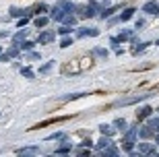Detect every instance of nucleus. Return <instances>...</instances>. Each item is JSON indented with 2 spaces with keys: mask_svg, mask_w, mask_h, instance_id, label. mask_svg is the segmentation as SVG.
<instances>
[{
  "mask_svg": "<svg viewBox=\"0 0 159 157\" xmlns=\"http://www.w3.org/2000/svg\"><path fill=\"white\" fill-rule=\"evenodd\" d=\"M101 11H103V6H101L99 0H89L87 4L83 6V12L79 17L81 19H95V17H99Z\"/></svg>",
  "mask_w": 159,
  "mask_h": 157,
  "instance_id": "nucleus-1",
  "label": "nucleus"
},
{
  "mask_svg": "<svg viewBox=\"0 0 159 157\" xmlns=\"http://www.w3.org/2000/svg\"><path fill=\"white\" fill-rule=\"evenodd\" d=\"M124 6H126L124 2H118V4H114V6H106V8L99 12V19H101V21H107V19L114 17V15H116L120 8H124Z\"/></svg>",
  "mask_w": 159,
  "mask_h": 157,
  "instance_id": "nucleus-2",
  "label": "nucleus"
},
{
  "mask_svg": "<svg viewBox=\"0 0 159 157\" xmlns=\"http://www.w3.org/2000/svg\"><path fill=\"white\" fill-rule=\"evenodd\" d=\"M149 116H153V108H151V105L143 104V105H139V108H136V120H139V122H141V120L145 122Z\"/></svg>",
  "mask_w": 159,
  "mask_h": 157,
  "instance_id": "nucleus-3",
  "label": "nucleus"
},
{
  "mask_svg": "<svg viewBox=\"0 0 159 157\" xmlns=\"http://www.w3.org/2000/svg\"><path fill=\"white\" fill-rule=\"evenodd\" d=\"M56 39V31H50V29H43L39 35H37V44H41V46H46V44H52V41Z\"/></svg>",
  "mask_w": 159,
  "mask_h": 157,
  "instance_id": "nucleus-4",
  "label": "nucleus"
},
{
  "mask_svg": "<svg viewBox=\"0 0 159 157\" xmlns=\"http://www.w3.org/2000/svg\"><path fill=\"white\" fill-rule=\"evenodd\" d=\"M153 136H155L153 126H149L147 122L143 124V126H139V139H141V141H151Z\"/></svg>",
  "mask_w": 159,
  "mask_h": 157,
  "instance_id": "nucleus-5",
  "label": "nucleus"
},
{
  "mask_svg": "<svg viewBox=\"0 0 159 157\" xmlns=\"http://www.w3.org/2000/svg\"><path fill=\"white\" fill-rule=\"evenodd\" d=\"M99 35V29L97 27H79L77 29V37L83 39V37H97Z\"/></svg>",
  "mask_w": 159,
  "mask_h": 157,
  "instance_id": "nucleus-6",
  "label": "nucleus"
},
{
  "mask_svg": "<svg viewBox=\"0 0 159 157\" xmlns=\"http://www.w3.org/2000/svg\"><path fill=\"white\" fill-rule=\"evenodd\" d=\"M136 145H139V151H141V155H157V145H151V143H145V141H143V143H136Z\"/></svg>",
  "mask_w": 159,
  "mask_h": 157,
  "instance_id": "nucleus-7",
  "label": "nucleus"
},
{
  "mask_svg": "<svg viewBox=\"0 0 159 157\" xmlns=\"http://www.w3.org/2000/svg\"><path fill=\"white\" fill-rule=\"evenodd\" d=\"M143 12H145V15H159V2H155V0L145 2V4H143Z\"/></svg>",
  "mask_w": 159,
  "mask_h": 157,
  "instance_id": "nucleus-8",
  "label": "nucleus"
},
{
  "mask_svg": "<svg viewBox=\"0 0 159 157\" xmlns=\"http://www.w3.org/2000/svg\"><path fill=\"white\" fill-rule=\"evenodd\" d=\"M114 145V136H106V134H101L99 139H97V143H95V149L97 151H101V149H106V147Z\"/></svg>",
  "mask_w": 159,
  "mask_h": 157,
  "instance_id": "nucleus-9",
  "label": "nucleus"
},
{
  "mask_svg": "<svg viewBox=\"0 0 159 157\" xmlns=\"http://www.w3.org/2000/svg\"><path fill=\"white\" fill-rule=\"evenodd\" d=\"M134 145H136V139H134V136L124 134V139H122V151H124V153L132 151V149H134Z\"/></svg>",
  "mask_w": 159,
  "mask_h": 157,
  "instance_id": "nucleus-10",
  "label": "nucleus"
},
{
  "mask_svg": "<svg viewBox=\"0 0 159 157\" xmlns=\"http://www.w3.org/2000/svg\"><path fill=\"white\" fill-rule=\"evenodd\" d=\"M101 157H118L120 155V149L116 145H110V147H106V149H101V151H97Z\"/></svg>",
  "mask_w": 159,
  "mask_h": 157,
  "instance_id": "nucleus-11",
  "label": "nucleus"
},
{
  "mask_svg": "<svg viewBox=\"0 0 159 157\" xmlns=\"http://www.w3.org/2000/svg\"><path fill=\"white\" fill-rule=\"evenodd\" d=\"M50 21H52L50 17H46V15H39V17L33 19V25H35L37 29H46L48 25H50Z\"/></svg>",
  "mask_w": 159,
  "mask_h": 157,
  "instance_id": "nucleus-12",
  "label": "nucleus"
},
{
  "mask_svg": "<svg viewBox=\"0 0 159 157\" xmlns=\"http://www.w3.org/2000/svg\"><path fill=\"white\" fill-rule=\"evenodd\" d=\"M70 116H62V118H50V120H43V122L35 124V126H31V128H43V126H50V124H58V122H64V120H68Z\"/></svg>",
  "mask_w": 159,
  "mask_h": 157,
  "instance_id": "nucleus-13",
  "label": "nucleus"
},
{
  "mask_svg": "<svg viewBox=\"0 0 159 157\" xmlns=\"http://www.w3.org/2000/svg\"><path fill=\"white\" fill-rule=\"evenodd\" d=\"M112 124L116 126V130H118V132H126V130H128V126H130L126 118H116Z\"/></svg>",
  "mask_w": 159,
  "mask_h": 157,
  "instance_id": "nucleus-14",
  "label": "nucleus"
},
{
  "mask_svg": "<svg viewBox=\"0 0 159 157\" xmlns=\"http://www.w3.org/2000/svg\"><path fill=\"white\" fill-rule=\"evenodd\" d=\"M27 37H29V31H27V29H19L17 33H15V35H12V37H11V41H12V44H17V46H19V44H21V41H23V39H27Z\"/></svg>",
  "mask_w": 159,
  "mask_h": 157,
  "instance_id": "nucleus-15",
  "label": "nucleus"
},
{
  "mask_svg": "<svg viewBox=\"0 0 159 157\" xmlns=\"http://www.w3.org/2000/svg\"><path fill=\"white\" fill-rule=\"evenodd\" d=\"M134 11H136V8H132V6H124V11L120 12V21H122V23L130 21V19L134 17Z\"/></svg>",
  "mask_w": 159,
  "mask_h": 157,
  "instance_id": "nucleus-16",
  "label": "nucleus"
},
{
  "mask_svg": "<svg viewBox=\"0 0 159 157\" xmlns=\"http://www.w3.org/2000/svg\"><path fill=\"white\" fill-rule=\"evenodd\" d=\"M33 153H39V147L37 145H29V147H21V149H17V155H33Z\"/></svg>",
  "mask_w": 159,
  "mask_h": 157,
  "instance_id": "nucleus-17",
  "label": "nucleus"
},
{
  "mask_svg": "<svg viewBox=\"0 0 159 157\" xmlns=\"http://www.w3.org/2000/svg\"><path fill=\"white\" fill-rule=\"evenodd\" d=\"M99 132L106 134V136H114L118 130H116V126H114V124H99Z\"/></svg>",
  "mask_w": 159,
  "mask_h": 157,
  "instance_id": "nucleus-18",
  "label": "nucleus"
},
{
  "mask_svg": "<svg viewBox=\"0 0 159 157\" xmlns=\"http://www.w3.org/2000/svg\"><path fill=\"white\" fill-rule=\"evenodd\" d=\"M11 17L12 19H21V17H29V8H11Z\"/></svg>",
  "mask_w": 159,
  "mask_h": 157,
  "instance_id": "nucleus-19",
  "label": "nucleus"
},
{
  "mask_svg": "<svg viewBox=\"0 0 159 157\" xmlns=\"http://www.w3.org/2000/svg\"><path fill=\"white\" fill-rule=\"evenodd\" d=\"M35 44H37V41H33V39L27 37V39H23L21 44H19V48H21V52H31V50L35 48Z\"/></svg>",
  "mask_w": 159,
  "mask_h": 157,
  "instance_id": "nucleus-20",
  "label": "nucleus"
},
{
  "mask_svg": "<svg viewBox=\"0 0 159 157\" xmlns=\"http://www.w3.org/2000/svg\"><path fill=\"white\" fill-rule=\"evenodd\" d=\"M149 44H151V41H136L134 48H132V54H134V56H139L141 52H145V50L149 48Z\"/></svg>",
  "mask_w": 159,
  "mask_h": 157,
  "instance_id": "nucleus-21",
  "label": "nucleus"
},
{
  "mask_svg": "<svg viewBox=\"0 0 159 157\" xmlns=\"http://www.w3.org/2000/svg\"><path fill=\"white\" fill-rule=\"evenodd\" d=\"M58 25H72V27H75V25H77V15H75V12H68V15H64V19H62Z\"/></svg>",
  "mask_w": 159,
  "mask_h": 157,
  "instance_id": "nucleus-22",
  "label": "nucleus"
},
{
  "mask_svg": "<svg viewBox=\"0 0 159 157\" xmlns=\"http://www.w3.org/2000/svg\"><path fill=\"white\" fill-rule=\"evenodd\" d=\"M118 37H120V41H122V44H126V41H130L132 37H134V31H132V29H126V27H124L122 33H120Z\"/></svg>",
  "mask_w": 159,
  "mask_h": 157,
  "instance_id": "nucleus-23",
  "label": "nucleus"
},
{
  "mask_svg": "<svg viewBox=\"0 0 159 157\" xmlns=\"http://www.w3.org/2000/svg\"><path fill=\"white\" fill-rule=\"evenodd\" d=\"M54 66H56V60H48L46 64H41V66H39V75H48V72H52Z\"/></svg>",
  "mask_w": 159,
  "mask_h": 157,
  "instance_id": "nucleus-24",
  "label": "nucleus"
},
{
  "mask_svg": "<svg viewBox=\"0 0 159 157\" xmlns=\"http://www.w3.org/2000/svg\"><path fill=\"white\" fill-rule=\"evenodd\" d=\"M72 151V147H70V143H62V145L54 151V155H68V153Z\"/></svg>",
  "mask_w": 159,
  "mask_h": 157,
  "instance_id": "nucleus-25",
  "label": "nucleus"
},
{
  "mask_svg": "<svg viewBox=\"0 0 159 157\" xmlns=\"http://www.w3.org/2000/svg\"><path fill=\"white\" fill-rule=\"evenodd\" d=\"M48 11H50V6H48L46 2H39L37 6H33V15H35V17H39V15H46Z\"/></svg>",
  "mask_w": 159,
  "mask_h": 157,
  "instance_id": "nucleus-26",
  "label": "nucleus"
},
{
  "mask_svg": "<svg viewBox=\"0 0 159 157\" xmlns=\"http://www.w3.org/2000/svg\"><path fill=\"white\" fill-rule=\"evenodd\" d=\"M91 56H93V58H107V56H110V52H107L106 48H93Z\"/></svg>",
  "mask_w": 159,
  "mask_h": 157,
  "instance_id": "nucleus-27",
  "label": "nucleus"
},
{
  "mask_svg": "<svg viewBox=\"0 0 159 157\" xmlns=\"http://www.w3.org/2000/svg\"><path fill=\"white\" fill-rule=\"evenodd\" d=\"M58 6H60V8H62L64 12H75V4H72L70 0H60Z\"/></svg>",
  "mask_w": 159,
  "mask_h": 157,
  "instance_id": "nucleus-28",
  "label": "nucleus"
},
{
  "mask_svg": "<svg viewBox=\"0 0 159 157\" xmlns=\"http://www.w3.org/2000/svg\"><path fill=\"white\" fill-rule=\"evenodd\" d=\"M56 33H58L60 37H62V35H70V33H75V27H72V25H60Z\"/></svg>",
  "mask_w": 159,
  "mask_h": 157,
  "instance_id": "nucleus-29",
  "label": "nucleus"
},
{
  "mask_svg": "<svg viewBox=\"0 0 159 157\" xmlns=\"http://www.w3.org/2000/svg\"><path fill=\"white\" fill-rule=\"evenodd\" d=\"M79 62L77 60H75V62H70L68 64V66H64V68H62V72H64V75H72V72H79Z\"/></svg>",
  "mask_w": 159,
  "mask_h": 157,
  "instance_id": "nucleus-30",
  "label": "nucleus"
},
{
  "mask_svg": "<svg viewBox=\"0 0 159 157\" xmlns=\"http://www.w3.org/2000/svg\"><path fill=\"white\" fill-rule=\"evenodd\" d=\"M48 141H62V143H68V134L66 132H54L48 136Z\"/></svg>",
  "mask_w": 159,
  "mask_h": 157,
  "instance_id": "nucleus-31",
  "label": "nucleus"
},
{
  "mask_svg": "<svg viewBox=\"0 0 159 157\" xmlns=\"http://www.w3.org/2000/svg\"><path fill=\"white\" fill-rule=\"evenodd\" d=\"M145 122L149 124V126H153V130L155 132H159V116H149Z\"/></svg>",
  "mask_w": 159,
  "mask_h": 157,
  "instance_id": "nucleus-32",
  "label": "nucleus"
},
{
  "mask_svg": "<svg viewBox=\"0 0 159 157\" xmlns=\"http://www.w3.org/2000/svg\"><path fill=\"white\" fill-rule=\"evenodd\" d=\"M91 62H93V60H91V56H83L81 62H79V68H81V70H87L89 66H91Z\"/></svg>",
  "mask_w": 159,
  "mask_h": 157,
  "instance_id": "nucleus-33",
  "label": "nucleus"
},
{
  "mask_svg": "<svg viewBox=\"0 0 159 157\" xmlns=\"http://www.w3.org/2000/svg\"><path fill=\"white\" fill-rule=\"evenodd\" d=\"M70 46H72V37L70 35H62L60 37V48L64 50V48H70Z\"/></svg>",
  "mask_w": 159,
  "mask_h": 157,
  "instance_id": "nucleus-34",
  "label": "nucleus"
},
{
  "mask_svg": "<svg viewBox=\"0 0 159 157\" xmlns=\"http://www.w3.org/2000/svg\"><path fill=\"white\" fill-rule=\"evenodd\" d=\"M85 95H89L87 91H83V93H70V95H64L62 97V101H72V99H79V97H85Z\"/></svg>",
  "mask_w": 159,
  "mask_h": 157,
  "instance_id": "nucleus-35",
  "label": "nucleus"
},
{
  "mask_svg": "<svg viewBox=\"0 0 159 157\" xmlns=\"http://www.w3.org/2000/svg\"><path fill=\"white\" fill-rule=\"evenodd\" d=\"M21 75H23L25 79H35V72H33L29 66H23V68H21Z\"/></svg>",
  "mask_w": 159,
  "mask_h": 157,
  "instance_id": "nucleus-36",
  "label": "nucleus"
},
{
  "mask_svg": "<svg viewBox=\"0 0 159 157\" xmlns=\"http://www.w3.org/2000/svg\"><path fill=\"white\" fill-rule=\"evenodd\" d=\"M29 21H31V17H21V19H17V27H19V29H25V27L29 25Z\"/></svg>",
  "mask_w": 159,
  "mask_h": 157,
  "instance_id": "nucleus-37",
  "label": "nucleus"
},
{
  "mask_svg": "<svg viewBox=\"0 0 159 157\" xmlns=\"http://www.w3.org/2000/svg\"><path fill=\"white\" fill-rule=\"evenodd\" d=\"M120 44H122V41H120V37H110V48L118 50V48H120Z\"/></svg>",
  "mask_w": 159,
  "mask_h": 157,
  "instance_id": "nucleus-38",
  "label": "nucleus"
},
{
  "mask_svg": "<svg viewBox=\"0 0 159 157\" xmlns=\"http://www.w3.org/2000/svg\"><path fill=\"white\" fill-rule=\"evenodd\" d=\"M147 27V21L145 19H136L134 21V29H145Z\"/></svg>",
  "mask_w": 159,
  "mask_h": 157,
  "instance_id": "nucleus-39",
  "label": "nucleus"
},
{
  "mask_svg": "<svg viewBox=\"0 0 159 157\" xmlns=\"http://www.w3.org/2000/svg\"><path fill=\"white\" fill-rule=\"evenodd\" d=\"M79 147H87V149H93V147H95V143H93L91 139H85L83 143H79Z\"/></svg>",
  "mask_w": 159,
  "mask_h": 157,
  "instance_id": "nucleus-40",
  "label": "nucleus"
},
{
  "mask_svg": "<svg viewBox=\"0 0 159 157\" xmlns=\"http://www.w3.org/2000/svg\"><path fill=\"white\" fill-rule=\"evenodd\" d=\"M25 56H27V60H39L41 56L37 52H33V50H31V52H25Z\"/></svg>",
  "mask_w": 159,
  "mask_h": 157,
  "instance_id": "nucleus-41",
  "label": "nucleus"
},
{
  "mask_svg": "<svg viewBox=\"0 0 159 157\" xmlns=\"http://www.w3.org/2000/svg\"><path fill=\"white\" fill-rule=\"evenodd\" d=\"M120 23V15H118V17H110V19H107V27H112V25H118Z\"/></svg>",
  "mask_w": 159,
  "mask_h": 157,
  "instance_id": "nucleus-42",
  "label": "nucleus"
},
{
  "mask_svg": "<svg viewBox=\"0 0 159 157\" xmlns=\"http://www.w3.org/2000/svg\"><path fill=\"white\" fill-rule=\"evenodd\" d=\"M11 56H8V52H2V54H0V62H11Z\"/></svg>",
  "mask_w": 159,
  "mask_h": 157,
  "instance_id": "nucleus-43",
  "label": "nucleus"
},
{
  "mask_svg": "<svg viewBox=\"0 0 159 157\" xmlns=\"http://www.w3.org/2000/svg\"><path fill=\"white\" fill-rule=\"evenodd\" d=\"M153 143L159 147V132H155V136H153Z\"/></svg>",
  "mask_w": 159,
  "mask_h": 157,
  "instance_id": "nucleus-44",
  "label": "nucleus"
},
{
  "mask_svg": "<svg viewBox=\"0 0 159 157\" xmlns=\"http://www.w3.org/2000/svg\"><path fill=\"white\" fill-rule=\"evenodd\" d=\"M110 2H112V0H101V6L106 8V6H110Z\"/></svg>",
  "mask_w": 159,
  "mask_h": 157,
  "instance_id": "nucleus-45",
  "label": "nucleus"
},
{
  "mask_svg": "<svg viewBox=\"0 0 159 157\" xmlns=\"http://www.w3.org/2000/svg\"><path fill=\"white\" fill-rule=\"evenodd\" d=\"M0 37H8V31H0Z\"/></svg>",
  "mask_w": 159,
  "mask_h": 157,
  "instance_id": "nucleus-46",
  "label": "nucleus"
},
{
  "mask_svg": "<svg viewBox=\"0 0 159 157\" xmlns=\"http://www.w3.org/2000/svg\"><path fill=\"white\" fill-rule=\"evenodd\" d=\"M155 46H159V39H157V41H155Z\"/></svg>",
  "mask_w": 159,
  "mask_h": 157,
  "instance_id": "nucleus-47",
  "label": "nucleus"
},
{
  "mask_svg": "<svg viewBox=\"0 0 159 157\" xmlns=\"http://www.w3.org/2000/svg\"><path fill=\"white\" fill-rule=\"evenodd\" d=\"M0 54H2V46H0Z\"/></svg>",
  "mask_w": 159,
  "mask_h": 157,
  "instance_id": "nucleus-48",
  "label": "nucleus"
},
{
  "mask_svg": "<svg viewBox=\"0 0 159 157\" xmlns=\"http://www.w3.org/2000/svg\"><path fill=\"white\" fill-rule=\"evenodd\" d=\"M157 112H159V108H157Z\"/></svg>",
  "mask_w": 159,
  "mask_h": 157,
  "instance_id": "nucleus-49",
  "label": "nucleus"
}]
</instances>
